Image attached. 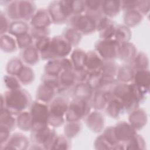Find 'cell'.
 <instances>
[{"instance_id": "cell-1", "label": "cell", "mask_w": 150, "mask_h": 150, "mask_svg": "<svg viewBox=\"0 0 150 150\" xmlns=\"http://www.w3.org/2000/svg\"><path fill=\"white\" fill-rule=\"evenodd\" d=\"M112 93L114 97L121 101L125 112L128 113L139 108V104L145 100L147 94L134 82H118L114 87Z\"/></svg>"}, {"instance_id": "cell-2", "label": "cell", "mask_w": 150, "mask_h": 150, "mask_svg": "<svg viewBox=\"0 0 150 150\" xmlns=\"http://www.w3.org/2000/svg\"><path fill=\"white\" fill-rule=\"evenodd\" d=\"M1 109L6 108L16 116L30 107L32 103L29 93L22 88L8 90L1 94Z\"/></svg>"}, {"instance_id": "cell-3", "label": "cell", "mask_w": 150, "mask_h": 150, "mask_svg": "<svg viewBox=\"0 0 150 150\" xmlns=\"http://www.w3.org/2000/svg\"><path fill=\"white\" fill-rule=\"evenodd\" d=\"M30 149H50L57 134L54 128L49 125L34 127L30 131Z\"/></svg>"}, {"instance_id": "cell-4", "label": "cell", "mask_w": 150, "mask_h": 150, "mask_svg": "<svg viewBox=\"0 0 150 150\" xmlns=\"http://www.w3.org/2000/svg\"><path fill=\"white\" fill-rule=\"evenodd\" d=\"M52 23L63 24L68 22L74 15L73 1H54L47 8Z\"/></svg>"}, {"instance_id": "cell-5", "label": "cell", "mask_w": 150, "mask_h": 150, "mask_svg": "<svg viewBox=\"0 0 150 150\" xmlns=\"http://www.w3.org/2000/svg\"><path fill=\"white\" fill-rule=\"evenodd\" d=\"M69 101L63 96H58L49 103L48 124L53 128L59 127L66 122L65 115Z\"/></svg>"}, {"instance_id": "cell-6", "label": "cell", "mask_w": 150, "mask_h": 150, "mask_svg": "<svg viewBox=\"0 0 150 150\" xmlns=\"http://www.w3.org/2000/svg\"><path fill=\"white\" fill-rule=\"evenodd\" d=\"M72 50L71 45L62 35H57L51 38L50 45L47 54L43 60H51L67 57Z\"/></svg>"}, {"instance_id": "cell-7", "label": "cell", "mask_w": 150, "mask_h": 150, "mask_svg": "<svg viewBox=\"0 0 150 150\" xmlns=\"http://www.w3.org/2000/svg\"><path fill=\"white\" fill-rule=\"evenodd\" d=\"M90 102L73 98L69 103L65 118L67 121H79L85 118L91 111Z\"/></svg>"}, {"instance_id": "cell-8", "label": "cell", "mask_w": 150, "mask_h": 150, "mask_svg": "<svg viewBox=\"0 0 150 150\" xmlns=\"http://www.w3.org/2000/svg\"><path fill=\"white\" fill-rule=\"evenodd\" d=\"M68 23L70 27L76 29L83 35H88L96 31V19L86 13L72 16Z\"/></svg>"}, {"instance_id": "cell-9", "label": "cell", "mask_w": 150, "mask_h": 150, "mask_svg": "<svg viewBox=\"0 0 150 150\" xmlns=\"http://www.w3.org/2000/svg\"><path fill=\"white\" fill-rule=\"evenodd\" d=\"M29 108V112L33 121L32 128L49 125V109L48 104L36 100L32 101Z\"/></svg>"}, {"instance_id": "cell-10", "label": "cell", "mask_w": 150, "mask_h": 150, "mask_svg": "<svg viewBox=\"0 0 150 150\" xmlns=\"http://www.w3.org/2000/svg\"><path fill=\"white\" fill-rule=\"evenodd\" d=\"M120 44L114 39H100L95 45V50L104 60H114L118 58Z\"/></svg>"}, {"instance_id": "cell-11", "label": "cell", "mask_w": 150, "mask_h": 150, "mask_svg": "<svg viewBox=\"0 0 150 150\" xmlns=\"http://www.w3.org/2000/svg\"><path fill=\"white\" fill-rule=\"evenodd\" d=\"M114 127L116 139L118 142L126 144L137 133V130L126 121H120Z\"/></svg>"}, {"instance_id": "cell-12", "label": "cell", "mask_w": 150, "mask_h": 150, "mask_svg": "<svg viewBox=\"0 0 150 150\" xmlns=\"http://www.w3.org/2000/svg\"><path fill=\"white\" fill-rule=\"evenodd\" d=\"M114 97L111 90H96L90 100L91 107L96 110H105L108 103Z\"/></svg>"}, {"instance_id": "cell-13", "label": "cell", "mask_w": 150, "mask_h": 150, "mask_svg": "<svg viewBox=\"0 0 150 150\" xmlns=\"http://www.w3.org/2000/svg\"><path fill=\"white\" fill-rule=\"evenodd\" d=\"M52 21L47 9L39 8L30 21L31 28L36 29H49Z\"/></svg>"}, {"instance_id": "cell-14", "label": "cell", "mask_w": 150, "mask_h": 150, "mask_svg": "<svg viewBox=\"0 0 150 150\" xmlns=\"http://www.w3.org/2000/svg\"><path fill=\"white\" fill-rule=\"evenodd\" d=\"M87 127L93 132L98 133L103 131L105 125L104 116L98 110L90 111L85 118Z\"/></svg>"}, {"instance_id": "cell-15", "label": "cell", "mask_w": 150, "mask_h": 150, "mask_svg": "<svg viewBox=\"0 0 150 150\" xmlns=\"http://www.w3.org/2000/svg\"><path fill=\"white\" fill-rule=\"evenodd\" d=\"M29 145V139L21 132H15L10 136L6 142L1 146L4 149H26Z\"/></svg>"}, {"instance_id": "cell-16", "label": "cell", "mask_w": 150, "mask_h": 150, "mask_svg": "<svg viewBox=\"0 0 150 150\" xmlns=\"http://www.w3.org/2000/svg\"><path fill=\"white\" fill-rule=\"evenodd\" d=\"M18 15L19 20L30 21L36 9L35 3L32 1H18Z\"/></svg>"}, {"instance_id": "cell-17", "label": "cell", "mask_w": 150, "mask_h": 150, "mask_svg": "<svg viewBox=\"0 0 150 150\" xmlns=\"http://www.w3.org/2000/svg\"><path fill=\"white\" fill-rule=\"evenodd\" d=\"M103 63V59L95 50L86 52L84 68L88 74L100 71Z\"/></svg>"}, {"instance_id": "cell-18", "label": "cell", "mask_w": 150, "mask_h": 150, "mask_svg": "<svg viewBox=\"0 0 150 150\" xmlns=\"http://www.w3.org/2000/svg\"><path fill=\"white\" fill-rule=\"evenodd\" d=\"M94 90L85 82H79L73 87L72 97L74 99L86 100L90 102Z\"/></svg>"}, {"instance_id": "cell-19", "label": "cell", "mask_w": 150, "mask_h": 150, "mask_svg": "<svg viewBox=\"0 0 150 150\" xmlns=\"http://www.w3.org/2000/svg\"><path fill=\"white\" fill-rule=\"evenodd\" d=\"M148 118L146 112L138 108L129 113V123L137 130H140L146 125Z\"/></svg>"}, {"instance_id": "cell-20", "label": "cell", "mask_w": 150, "mask_h": 150, "mask_svg": "<svg viewBox=\"0 0 150 150\" xmlns=\"http://www.w3.org/2000/svg\"><path fill=\"white\" fill-rule=\"evenodd\" d=\"M59 80L60 86L58 94L63 93L77 83L73 70L62 71L59 76Z\"/></svg>"}, {"instance_id": "cell-21", "label": "cell", "mask_w": 150, "mask_h": 150, "mask_svg": "<svg viewBox=\"0 0 150 150\" xmlns=\"http://www.w3.org/2000/svg\"><path fill=\"white\" fill-rule=\"evenodd\" d=\"M57 94L56 90L50 86L41 83L37 88L36 98L37 100L49 104Z\"/></svg>"}, {"instance_id": "cell-22", "label": "cell", "mask_w": 150, "mask_h": 150, "mask_svg": "<svg viewBox=\"0 0 150 150\" xmlns=\"http://www.w3.org/2000/svg\"><path fill=\"white\" fill-rule=\"evenodd\" d=\"M138 53L135 45L128 42L120 45L118 52V58L127 62H131Z\"/></svg>"}, {"instance_id": "cell-23", "label": "cell", "mask_w": 150, "mask_h": 150, "mask_svg": "<svg viewBox=\"0 0 150 150\" xmlns=\"http://www.w3.org/2000/svg\"><path fill=\"white\" fill-rule=\"evenodd\" d=\"M132 82L148 94L150 84V73L149 69L135 70Z\"/></svg>"}, {"instance_id": "cell-24", "label": "cell", "mask_w": 150, "mask_h": 150, "mask_svg": "<svg viewBox=\"0 0 150 150\" xmlns=\"http://www.w3.org/2000/svg\"><path fill=\"white\" fill-rule=\"evenodd\" d=\"M121 11V1H103L101 12L103 14L110 18L118 15Z\"/></svg>"}, {"instance_id": "cell-25", "label": "cell", "mask_w": 150, "mask_h": 150, "mask_svg": "<svg viewBox=\"0 0 150 150\" xmlns=\"http://www.w3.org/2000/svg\"><path fill=\"white\" fill-rule=\"evenodd\" d=\"M105 110L107 114L114 119L119 118L125 112L121 101L116 97H114L108 103Z\"/></svg>"}, {"instance_id": "cell-26", "label": "cell", "mask_w": 150, "mask_h": 150, "mask_svg": "<svg viewBox=\"0 0 150 150\" xmlns=\"http://www.w3.org/2000/svg\"><path fill=\"white\" fill-rule=\"evenodd\" d=\"M135 70L130 64L119 66L116 79L119 83H129L133 81Z\"/></svg>"}, {"instance_id": "cell-27", "label": "cell", "mask_w": 150, "mask_h": 150, "mask_svg": "<svg viewBox=\"0 0 150 150\" xmlns=\"http://www.w3.org/2000/svg\"><path fill=\"white\" fill-rule=\"evenodd\" d=\"M118 65L114 60H104L101 68V72L104 79H116Z\"/></svg>"}, {"instance_id": "cell-28", "label": "cell", "mask_w": 150, "mask_h": 150, "mask_svg": "<svg viewBox=\"0 0 150 150\" xmlns=\"http://www.w3.org/2000/svg\"><path fill=\"white\" fill-rule=\"evenodd\" d=\"M40 57V53L33 45L23 50L22 53V61L28 66L38 63Z\"/></svg>"}, {"instance_id": "cell-29", "label": "cell", "mask_w": 150, "mask_h": 150, "mask_svg": "<svg viewBox=\"0 0 150 150\" xmlns=\"http://www.w3.org/2000/svg\"><path fill=\"white\" fill-rule=\"evenodd\" d=\"M16 127L23 131L32 130L33 121L29 111L25 110L16 115Z\"/></svg>"}, {"instance_id": "cell-30", "label": "cell", "mask_w": 150, "mask_h": 150, "mask_svg": "<svg viewBox=\"0 0 150 150\" xmlns=\"http://www.w3.org/2000/svg\"><path fill=\"white\" fill-rule=\"evenodd\" d=\"M144 15L137 9L125 11L124 15V22L128 28L139 25L143 19Z\"/></svg>"}, {"instance_id": "cell-31", "label": "cell", "mask_w": 150, "mask_h": 150, "mask_svg": "<svg viewBox=\"0 0 150 150\" xmlns=\"http://www.w3.org/2000/svg\"><path fill=\"white\" fill-rule=\"evenodd\" d=\"M30 29L29 25L26 22L21 20L14 21L11 22L8 33L16 38L22 34L29 32Z\"/></svg>"}, {"instance_id": "cell-32", "label": "cell", "mask_w": 150, "mask_h": 150, "mask_svg": "<svg viewBox=\"0 0 150 150\" xmlns=\"http://www.w3.org/2000/svg\"><path fill=\"white\" fill-rule=\"evenodd\" d=\"M1 49L5 53L15 52L18 48L16 39L9 34L1 35Z\"/></svg>"}, {"instance_id": "cell-33", "label": "cell", "mask_w": 150, "mask_h": 150, "mask_svg": "<svg viewBox=\"0 0 150 150\" xmlns=\"http://www.w3.org/2000/svg\"><path fill=\"white\" fill-rule=\"evenodd\" d=\"M15 116L6 108L1 109L0 125L5 126L13 131L16 127V117Z\"/></svg>"}, {"instance_id": "cell-34", "label": "cell", "mask_w": 150, "mask_h": 150, "mask_svg": "<svg viewBox=\"0 0 150 150\" xmlns=\"http://www.w3.org/2000/svg\"><path fill=\"white\" fill-rule=\"evenodd\" d=\"M131 38V31L129 28L125 25H117L114 39L120 45L128 42Z\"/></svg>"}, {"instance_id": "cell-35", "label": "cell", "mask_w": 150, "mask_h": 150, "mask_svg": "<svg viewBox=\"0 0 150 150\" xmlns=\"http://www.w3.org/2000/svg\"><path fill=\"white\" fill-rule=\"evenodd\" d=\"M62 36L73 47L77 46L80 43L83 35L76 29L69 26L63 30Z\"/></svg>"}, {"instance_id": "cell-36", "label": "cell", "mask_w": 150, "mask_h": 150, "mask_svg": "<svg viewBox=\"0 0 150 150\" xmlns=\"http://www.w3.org/2000/svg\"><path fill=\"white\" fill-rule=\"evenodd\" d=\"M86 52L79 48L74 49L70 53V59L73 64L74 69H80L84 68Z\"/></svg>"}, {"instance_id": "cell-37", "label": "cell", "mask_w": 150, "mask_h": 150, "mask_svg": "<svg viewBox=\"0 0 150 150\" xmlns=\"http://www.w3.org/2000/svg\"><path fill=\"white\" fill-rule=\"evenodd\" d=\"M130 65L135 70L149 69V59L146 54L142 52H138L130 62Z\"/></svg>"}, {"instance_id": "cell-38", "label": "cell", "mask_w": 150, "mask_h": 150, "mask_svg": "<svg viewBox=\"0 0 150 150\" xmlns=\"http://www.w3.org/2000/svg\"><path fill=\"white\" fill-rule=\"evenodd\" d=\"M16 77L22 84L29 85L35 80V73L29 66L24 65Z\"/></svg>"}, {"instance_id": "cell-39", "label": "cell", "mask_w": 150, "mask_h": 150, "mask_svg": "<svg viewBox=\"0 0 150 150\" xmlns=\"http://www.w3.org/2000/svg\"><path fill=\"white\" fill-rule=\"evenodd\" d=\"M82 125L79 121H67L64 127V135L71 139L77 136L81 132Z\"/></svg>"}, {"instance_id": "cell-40", "label": "cell", "mask_w": 150, "mask_h": 150, "mask_svg": "<svg viewBox=\"0 0 150 150\" xmlns=\"http://www.w3.org/2000/svg\"><path fill=\"white\" fill-rule=\"evenodd\" d=\"M45 66V73L48 75L59 77L63 71L60 59L47 60Z\"/></svg>"}, {"instance_id": "cell-41", "label": "cell", "mask_w": 150, "mask_h": 150, "mask_svg": "<svg viewBox=\"0 0 150 150\" xmlns=\"http://www.w3.org/2000/svg\"><path fill=\"white\" fill-rule=\"evenodd\" d=\"M51 38H52L50 36H47L36 39L33 45L39 51L40 56L43 60L49 51L50 45Z\"/></svg>"}, {"instance_id": "cell-42", "label": "cell", "mask_w": 150, "mask_h": 150, "mask_svg": "<svg viewBox=\"0 0 150 150\" xmlns=\"http://www.w3.org/2000/svg\"><path fill=\"white\" fill-rule=\"evenodd\" d=\"M24 64L22 60L18 57H14L9 60L6 66V71L9 75L16 76Z\"/></svg>"}, {"instance_id": "cell-43", "label": "cell", "mask_w": 150, "mask_h": 150, "mask_svg": "<svg viewBox=\"0 0 150 150\" xmlns=\"http://www.w3.org/2000/svg\"><path fill=\"white\" fill-rule=\"evenodd\" d=\"M145 142L144 138L136 133L131 139L125 144V149H145Z\"/></svg>"}, {"instance_id": "cell-44", "label": "cell", "mask_w": 150, "mask_h": 150, "mask_svg": "<svg viewBox=\"0 0 150 150\" xmlns=\"http://www.w3.org/2000/svg\"><path fill=\"white\" fill-rule=\"evenodd\" d=\"M103 81V77L100 71L98 72L88 74L86 82L94 91H96L101 88Z\"/></svg>"}, {"instance_id": "cell-45", "label": "cell", "mask_w": 150, "mask_h": 150, "mask_svg": "<svg viewBox=\"0 0 150 150\" xmlns=\"http://www.w3.org/2000/svg\"><path fill=\"white\" fill-rule=\"evenodd\" d=\"M18 47L20 49L24 50L27 47L33 45V38L30 32L22 34L15 38Z\"/></svg>"}, {"instance_id": "cell-46", "label": "cell", "mask_w": 150, "mask_h": 150, "mask_svg": "<svg viewBox=\"0 0 150 150\" xmlns=\"http://www.w3.org/2000/svg\"><path fill=\"white\" fill-rule=\"evenodd\" d=\"M103 1H84L86 12L85 13L95 15L101 12V5Z\"/></svg>"}, {"instance_id": "cell-47", "label": "cell", "mask_w": 150, "mask_h": 150, "mask_svg": "<svg viewBox=\"0 0 150 150\" xmlns=\"http://www.w3.org/2000/svg\"><path fill=\"white\" fill-rule=\"evenodd\" d=\"M71 146L70 139L64 135H57L54 141L51 149H69Z\"/></svg>"}, {"instance_id": "cell-48", "label": "cell", "mask_w": 150, "mask_h": 150, "mask_svg": "<svg viewBox=\"0 0 150 150\" xmlns=\"http://www.w3.org/2000/svg\"><path fill=\"white\" fill-rule=\"evenodd\" d=\"M4 83L8 90H15L22 88L21 83L18 77L12 75H5L4 76Z\"/></svg>"}, {"instance_id": "cell-49", "label": "cell", "mask_w": 150, "mask_h": 150, "mask_svg": "<svg viewBox=\"0 0 150 150\" xmlns=\"http://www.w3.org/2000/svg\"><path fill=\"white\" fill-rule=\"evenodd\" d=\"M117 24L113 21L105 28L100 32V38L101 39H114L115 32Z\"/></svg>"}, {"instance_id": "cell-50", "label": "cell", "mask_w": 150, "mask_h": 150, "mask_svg": "<svg viewBox=\"0 0 150 150\" xmlns=\"http://www.w3.org/2000/svg\"><path fill=\"white\" fill-rule=\"evenodd\" d=\"M94 145L97 149H112V145L107 141L103 134L97 137Z\"/></svg>"}, {"instance_id": "cell-51", "label": "cell", "mask_w": 150, "mask_h": 150, "mask_svg": "<svg viewBox=\"0 0 150 150\" xmlns=\"http://www.w3.org/2000/svg\"><path fill=\"white\" fill-rule=\"evenodd\" d=\"M0 23H1V35L6 34L8 32V29L10 25L9 19L6 16L5 12L2 11L0 12Z\"/></svg>"}, {"instance_id": "cell-52", "label": "cell", "mask_w": 150, "mask_h": 150, "mask_svg": "<svg viewBox=\"0 0 150 150\" xmlns=\"http://www.w3.org/2000/svg\"><path fill=\"white\" fill-rule=\"evenodd\" d=\"M30 33L35 40L49 36L50 30L49 29H36L30 28Z\"/></svg>"}, {"instance_id": "cell-53", "label": "cell", "mask_w": 150, "mask_h": 150, "mask_svg": "<svg viewBox=\"0 0 150 150\" xmlns=\"http://www.w3.org/2000/svg\"><path fill=\"white\" fill-rule=\"evenodd\" d=\"M12 131L8 127L0 125V142L1 146L4 145L11 136Z\"/></svg>"}, {"instance_id": "cell-54", "label": "cell", "mask_w": 150, "mask_h": 150, "mask_svg": "<svg viewBox=\"0 0 150 150\" xmlns=\"http://www.w3.org/2000/svg\"><path fill=\"white\" fill-rule=\"evenodd\" d=\"M73 71L77 83L85 82L88 77V73L85 69H74Z\"/></svg>"}, {"instance_id": "cell-55", "label": "cell", "mask_w": 150, "mask_h": 150, "mask_svg": "<svg viewBox=\"0 0 150 150\" xmlns=\"http://www.w3.org/2000/svg\"><path fill=\"white\" fill-rule=\"evenodd\" d=\"M149 1H138L137 9L144 16L149 11Z\"/></svg>"}, {"instance_id": "cell-56", "label": "cell", "mask_w": 150, "mask_h": 150, "mask_svg": "<svg viewBox=\"0 0 150 150\" xmlns=\"http://www.w3.org/2000/svg\"><path fill=\"white\" fill-rule=\"evenodd\" d=\"M137 4L138 1H121V10L125 12L136 9Z\"/></svg>"}, {"instance_id": "cell-57", "label": "cell", "mask_w": 150, "mask_h": 150, "mask_svg": "<svg viewBox=\"0 0 150 150\" xmlns=\"http://www.w3.org/2000/svg\"><path fill=\"white\" fill-rule=\"evenodd\" d=\"M61 66L63 71L64 70H72L74 69L73 64L70 59L67 57H64L60 59Z\"/></svg>"}]
</instances>
